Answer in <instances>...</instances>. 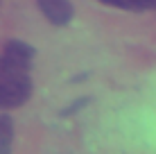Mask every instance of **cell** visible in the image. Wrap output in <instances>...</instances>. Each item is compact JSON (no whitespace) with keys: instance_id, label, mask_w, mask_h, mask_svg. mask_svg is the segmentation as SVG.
<instances>
[{"instance_id":"obj_1","label":"cell","mask_w":156,"mask_h":154,"mask_svg":"<svg viewBox=\"0 0 156 154\" xmlns=\"http://www.w3.org/2000/svg\"><path fill=\"white\" fill-rule=\"evenodd\" d=\"M36 50L27 41L12 39L0 52V109H18L32 98V66Z\"/></svg>"},{"instance_id":"obj_2","label":"cell","mask_w":156,"mask_h":154,"mask_svg":"<svg viewBox=\"0 0 156 154\" xmlns=\"http://www.w3.org/2000/svg\"><path fill=\"white\" fill-rule=\"evenodd\" d=\"M36 5H39L41 14L57 27L68 25L75 16V7L70 0H36Z\"/></svg>"},{"instance_id":"obj_3","label":"cell","mask_w":156,"mask_h":154,"mask_svg":"<svg viewBox=\"0 0 156 154\" xmlns=\"http://www.w3.org/2000/svg\"><path fill=\"white\" fill-rule=\"evenodd\" d=\"M14 152V120L12 116L0 113V154Z\"/></svg>"},{"instance_id":"obj_4","label":"cell","mask_w":156,"mask_h":154,"mask_svg":"<svg viewBox=\"0 0 156 154\" xmlns=\"http://www.w3.org/2000/svg\"><path fill=\"white\" fill-rule=\"evenodd\" d=\"M100 2L115 7V9H125V12H149V9H156V0H100Z\"/></svg>"},{"instance_id":"obj_5","label":"cell","mask_w":156,"mask_h":154,"mask_svg":"<svg viewBox=\"0 0 156 154\" xmlns=\"http://www.w3.org/2000/svg\"><path fill=\"white\" fill-rule=\"evenodd\" d=\"M88 102H90V98H79V100H75V102H70V104H68L66 109H61V113H59V116H61V118H68V116H75L77 111H82V109H84V107H86Z\"/></svg>"}]
</instances>
